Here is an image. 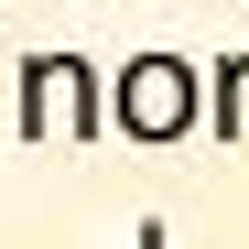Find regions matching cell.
<instances>
[{
    "instance_id": "cell-2",
    "label": "cell",
    "mask_w": 249,
    "mask_h": 249,
    "mask_svg": "<svg viewBox=\"0 0 249 249\" xmlns=\"http://www.w3.org/2000/svg\"><path fill=\"white\" fill-rule=\"evenodd\" d=\"M11 119H22V141H108V65H98V54H76V44L22 54Z\"/></svg>"
},
{
    "instance_id": "cell-4",
    "label": "cell",
    "mask_w": 249,
    "mask_h": 249,
    "mask_svg": "<svg viewBox=\"0 0 249 249\" xmlns=\"http://www.w3.org/2000/svg\"><path fill=\"white\" fill-rule=\"evenodd\" d=\"M130 249H174V238H162V217H141V238H130Z\"/></svg>"
},
{
    "instance_id": "cell-1",
    "label": "cell",
    "mask_w": 249,
    "mask_h": 249,
    "mask_svg": "<svg viewBox=\"0 0 249 249\" xmlns=\"http://www.w3.org/2000/svg\"><path fill=\"white\" fill-rule=\"evenodd\" d=\"M195 108H206V65L174 54V44H141L130 65L108 76V130H119V141H141V152L195 141Z\"/></svg>"
},
{
    "instance_id": "cell-3",
    "label": "cell",
    "mask_w": 249,
    "mask_h": 249,
    "mask_svg": "<svg viewBox=\"0 0 249 249\" xmlns=\"http://www.w3.org/2000/svg\"><path fill=\"white\" fill-rule=\"evenodd\" d=\"M195 130H206V141H249V44L206 65V108H195Z\"/></svg>"
}]
</instances>
